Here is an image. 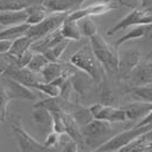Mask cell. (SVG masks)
Segmentation results:
<instances>
[{
  "instance_id": "1",
  "label": "cell",
  "mask_w": 152,
  "mask_h": 152,
  "mask_svg": "<svg viewBox=\"0 0 152 152\" xmlns=\"http://www.w3.org/2000/svg\"><path fill=\"white\" fill-rule=\"evenodd\" d=\"M69 63L74 67L82 70L83 73H86L89 76H91L95 84L98 85L102 84L104 69L95 57L94 52L91 48V45H84L82 49L75 52L70 57Z\"/></svg>"
},
{
  "instance_id": "2",
  "label": "cell",
  "mask_w": 152,
  "mask_h": 152,
  "mask_svg": "<svg viewBox=\"0 0 152 152\" xmlns=\"http://www.w3.org/2000/svg\"><path fill=\"white\" fill-rule=\"evenodd\" d=\"M111 124L113 123H109L107 121L94 118L86 125L81 126L85 145L96 150L107 141H109L114 135H116L117 132L111 126Z\"/></svg>"
},
{
  "instance_id": "3",
  "label": "cell",
  "mask_w": 152,
  "mask_h": 152,
  "mask_svg": "<svg viewBox=\"0 0 152 152\" xmlns=\"http://www.w3.org/2000/svg\"><path fill=\"white\" fill-rule=\"evenodd\" d=\"M90 45L104 72L110 75H118L119 55L117 53V48L108 45L99 34L90 38Z\"/></svg>"
},
{
  "instance_id": "4",
  "label": "cell",
  "mask_w": 152,
  "mask_h": 152,
  "mask_svg": "<svg viewBox=\"0 0 152 152\" xmlns=\"http://www.w3.org/2000/svg\"><path fill=\"white\" fill-rule=\"evenodd\" d=\"M152 131V124L148 125H141V126H134L127 131L119 132L114 135L111 139L107 141L104 144H102L100 148H98L95 151L99 152H113V151H121L124 146L133 142L135 139L140 137L141 135H144L148 132Z\"/></svg>"
},
{
  "instance_id": "5",
  "label": "cell",
  "mask_w": 152,
  "mask_h": 152,
  "mask_svg": "<svg viewBox=\"0 0 152 152\" xmlns=\"http://www.w3.org/2000/svg\"><path fill=\"white\" fill-rule=\"evenodd\" d=\"M68 14L69 13H53L51 15H48L40 23L30 26V28L26 32V35H28L34 41L45 38V35L58 30L63 25V23L65 22V19L67 18Z\"/></svg>"
},
{
  "instance_id": "6",
  "label": "cell",
  "mask_w": 152,
  "mask_h": 152,
  "mask_svg": "<svg viewBox=\"0 0 152 152\" xmlns=\"http://www.w3.org/2000/svg\"><path fill=\"white\" fill-rule=\"evenodd\" d=\"M13 131L15 137L18 144L19 151L23 152H50L52 151L50 148L45 145V143H40L39 141L31 136L25 129L19 125L18 123H15L13 125Z\"/></svg>"
},
{
  "instance_id": "7",
  "label": "cell",
  "mask_w": 152,
  "mask_h": 152,
  "mask_svg": "<svg viewBox=\"0 0 152 152\" xmlns=\"http://www.w3.org/2000/svg\"><path fill=\"white\" fill-rule=\"evenodd\" d=\"M1 83L6 89L8 95L10 96V99H20V100H27V101H34L38 99L37 90L17 82L8 76L4 75Z\"/></svg>"
},
{
  "instance_id": "8",
  "label": "cell",
  "mask_w": 152,
  "mask_h": 152,
  "mask_svg": "<svg viewBox=\"0 0 152 152\" xmlns=\"http://www.w3.org/2000/svg\"><path fill=\"white\" fill-rule=\"evenodd\" d=\"M141 24H152V15L148 14L142 8L141 9L135 8L124 18H121L117 24H115L108 31V35H113L121 30H126L128 27H133L135 25H141Z\"/></svg>"
},
{
  "instance_id": "9",
  "label": "cell",
  "mask_w": 152,
  "mask_h": 152,
  "mask_svg": "<svg viewBox=\"0 0 152 152\" xmlns=\"http://www.w3.org/2000/svg\"><path fill=\"white\" fill-rule=\"evenodd\" d=\"M90 110L95 119H102L109 123H123L127 121L126 111L124 108H116L103 103H95L90 107Z\"/></svg>"
},
{
  "instance_id": "10",
  "label": "cell",
  "mask_w": 152,
  "mask_h": 152,
  "mask_svg": "<svg viewBox=\"0 0 152 152\" xmlns=\"http://www.w3.org/2000/svg\"><path fill=\"white\" fill-rule=\"evenodd\" d=\"M116 7H117V5L114 4L113 1H110V0L100 1V2L90 5V6L82 8V9H80V8L76 9V10L68 14L67 18L73 19V20H78V19L86 17V16H99V15H103V14L113 10Z\"/></svg>"
},
{
  "instance_id": "11",
  "label": "cell",
  "mask_w": 152,
  "mask_h": 152,
  "mask_svg": "<svg viewBox=\"0 0 152 152\" xmlns=\"http://www.w3.org/2000/svg\"><path fill=\"white\" fill-rule=\"evenodd\" d=\"M4 75L8 76L24 85H27L30 88H32L34 84L41 82L40 78L37 76V73L32 72L27 67H18L13 63H9V66Z\"/></svg>"
},
{
  "instance_id": "12",
  "label": "cell",
  "mask_w": 152,
  "mask_h": 152,
  "mask_svg": "<svg viewBox=\"0 0 152 152\" xmlns=\"http://www.w3.org/2000/svg\"><path fill=\"white\" fill-rule=\"evenodd\" d=\"M141 61V55L136 50H128L119 55L118 76L121 78H129L133 69Z\"/></svg>"
},
{
  "instance_id": "13",
  "label": "cell",
  "mask_w": 152,
  "mask_h": 152,
  "mask_svg": "<svg viewBox=\"0 0 152 152\" xmlns=\"http://www.w3.org/2000/svg\"><path fill=\"white\" fill-rule=\"evenodd\" d=\"M133 86H141L152 83V61H140L128 78Z\"/></svg>"
},
{
  "instance_id": "14",
  "label": "cell",
  "mask_w": 152,
  "mask_h": 152,
  "mask_svg": "<svg viewBox=\"0 0 152 152\" xmlns=\"http://www.w3.org/2000/svg\"><path fill=\"white\" fill-rule=\"evenodd\" d=\"M85 0H45L43 5L49 13H72L78 9Z\"/></svg>"
},
{
  "instance_id": "15",
  "label": "cell",
  "mask_w": 152,
  "mask_h": 152,
  "mask_svg": "<svg viewBox=\"0 0 152 152\" xmlns=\"http://www.w3.org/2000/svg\"><path fill=\"white\" fill-rule=\"evenodd\" d=\"M124 109L126 111L127 121H137L139 123L140 121L145 118L146 116L151 113L152 103L135 100V102L127 104L126 107H124Z\"/></svg>"
},
{
  "instance_id": "16",
  "label": "cell",
  "mask_w": 152,
  "mask_h": 152,
  "mask_svg": "<svg viewBox=\"0 0 152 152\" xmlns=\"http://www.w3.org/2000/svg\"><path fill=\"white\" fill-rule=\"evenodd\" d=\"M33 108H34L32 114L33 121H35V124L38 125L40 129H42V132L49 133V131L52 129V125H53V118H52L51 111H49L43 106H40L37 103Z\"/></svg>"
},
{
  "instance_id": "17",
  "label": "cell",
  "mask_w": 152,
  "mask_h": 152,
  "mask_svg": "<svg viewBox=\"0 0 152 152\" xmlns=\"http://www.w3.org/2000/svg\"><path fill=\"white\" fill-rule=\"evenodd\" d=\"M63 40H65V38L63 37V34L60 32V27H59L58 30L51 32L50 34H48V35H45V38L34 41L31 49L33 51H35V52H45V50H48V49L52 48L53 45L61 42Z\"/></svg>"
},
{
  "instance_id": "18",
  "label": "cell",
  "mask_w": 152,
  "mask_h": 152,
  "mask_svg": "<svg viewBox=\"0 0 152 152\" xmlns=\"http://www.w3.org/2000/svg\"><path fill=\"white\" fill-rule=\"evenodd\" d=\"M28 13L26 9L23 10H0V25L15 26L24 24L27 20Z\"/></svg>"
},
{
  "instance_id": "19",
  "label": "cell",
  "mask_w": 152,
  "mask_h": 152,
  "mask_svg": "<svg viewBox=\"0 0 152 152\" xmlns=\"http://www.w3.org/2000/svg\"><path fill=\"white\" fill-rule=\"evenodd\" d=\"M33 42H34V40L25 34V35H23L20 38L14 40L12 45H10V49H9V51L7 52L6 55L13 58L20 57L23 53H25L26 51L31 49Z\"/></svg>"
},
{
  "instance_id": "20",
  "label": "cell",
  "mask_w": 152,
  "mask_h": 152,
  "mask_svg": "<svg viewBox=\"0 0 152 152\" xmlns=\"http://www.w3.org/2000/svg\"><path fill=\"white\" fill-rule=\"evenodd\" d=\"M45 0H0V10H23Z\"/></svg>"
},
{
  "instance_id": "21",
  "label": "cell",
  "mask_w": 152,
  "mask_h": 152,
  "mask_svg": "<svg viewBox=\"0 0 152 152\" xmlns=\"http://www.w3.org/2000/svg\"><path fill=\"white\" fill-rule=\"evenodd\" d=\"M60 32H61L64 38L67 39V40L77 41L82 38V33H81L77 20L66 18L63 23V25L60 26Z\"/></svg>"
},
{
  "instance_id": "22",
  "label": "cell",
  "mask_w": 152,
  "mask_h": 152,
  "mask_svg": "<svg viewBox=\"0 0 152 152\" xmlns=\"http://www.w3.org/2000/svg\"><path fill=\"white\" fill-rule=\"evenodd\" d=\"M40 73H41L43 82H52L59 76L63 75L65 73V68H64L63 64H60L59 61H56V63L50 61Z\"/></svg>"
},
{
  "instance_id": "23",
  "label": "cell",
  "mask_w": 152,
  "mask_h": 152,
  "mask_svg": "<svg viewBox=\"0 0 152 152\" xmlns=\"http://www.w3.org/2000/svg\"><path fill=\"white\" fill-rule=\"evenodd\" d=\"M30 24L24 23L20 25L15 26H8L7 28L0 31V40H9V41H14L16 39L20 38L23 35H25L27 30L30 28Z\"/></svg>"
},
{
  "instance_id": "24",
  "label": "cell",
  "mask_w": 152,
  "mask_h": 152,
  "mask_svg": "<svg viewBox=\"0 0 152 152\" xmlns=\"http://www.w3.org/2000/svg\"><path fill=\"white\" fill-rule=\"evenodd\" d=\"M27 13H28V17L26 23L30 24V25H34V24H38L41 20L48 16V10L45 7L43 4H38V5H33V6L28 7L27 9Z\"/></svg>"
},
{
  "instance_id": "25",
  "label": "cell",
  "mask_w": 152,
  "mask_h": 152,
  "mask_svg": "<svg viewBox=\"0 0 152 152\" xmlns=\"http://www.w3.org/2000/svg\"><path fill=\"white\" fill-rule=\"evenodd\" d=\"M132 98L137 101H144L152 103V83L141 86H133L131 92Z\"/></svg>"
},
{
  "instance_id": "26",
  "label": "cell",
  "mask_w": 152,
  "mask_h": 152,
  "mask_svg": "<svg viewBox=\"0 0 152 152\" xmlns=\"http://www.w3.org/2000/svg\"><path fill=\"white\" fill-rule=\"evenodd\" d=\"M56 151H64V152H76L78 151V145L76 141L68 133H61L60 139L56 146Z\"/></svg>"
},
{
  "instance_id": "27",
  "label": "cell",
  "mask_w": 152,
  "mask_h": 152,
  "mask_svg": "<svg viewBox=\"0 0 152 152\" xmlns=\"http://www.w3.org/2000/svg\"><path fill=\"white\" fill-rule=\"evenodd\" d=\"M77 22H78V26H80V30L82 33V37L90 39L95 34H98V27L93 22L92 16L83 17V18L78 19Z\"/></svg>"
},
{
  "instance_id": "28",
  "label": "cell",
  "mask_w": 152,
  "mask_h": 152,
  "mask_svg": "<svg viewBox=\"0 0 152 152\" xmlns=\"http://www.w3.org/2000/svg\"><path fill=\"white\" fill-rule=\"evenodd\" d=\"M68 42H69V40L65 39L61 42H59L58 45H53L52 48L45 50V52H42V53H45V56L48 58L49 61H53V63L59 61L60 57L63 56L64 51L66 50V48H67V45H68Z\"/></svg>"
},
{
  "instance_id": "29",
  "label": "cell",
  "mask_w": 152,
  "mask_h": 152,
  "mask_svg": "<svg viewBox=\"0 0 152 152\" xmlns=\"http://www.w3.org/2000/svg\"><path fill=\"white\" fill-rule=\"evenodd\" d=\"M32 89L42 92L43 94L51 96V98H57L60 95V86H58L52 82H39L32 86Z\"/></svg>"
},
{
  "instance_id": "30",
  "label": "cell",
  "mask_w": 152,
  "mask_h": 152,
  "mask_svg": "<svg viewBox=\"0 0 152 152\" xmlns=\"http://www.w3.org/2000/svg\"><path fill=\"white\" fill-rule=\"evenodd\" d=\"M49 63L50 61L45 56V53H42V52H34V55H33V57H32L27 68H30L34 73H40Z\"/></svg>"
},
{
  "instance_id": "31",
  "label": "cell",
  "mask_w": 152,
  "mask_h": 152,
  "mask_svg": "<svg viewBox=\"0 0 152 152\" xmlns=\"http://www.w3.org/2000/svg\"><path fill=\"white\" fill-rule=\"evenodd\" d=\"M9 100H10V96L8 95L6 89L2 85V83L0 82V116L4 121H5L7 116V107H8Z\"/></svg>"
},
{
  "instance_id": "32",
  "label": "cell",
  "mask_w": 152,
  "mask_h": 152,
  "mask_svg": "<svg viewBox=\"0 0 152 152\" xmlns=\"http://www.w3.org/2000/svg\"><path fill=\"white\" fill-rule=\"evenodd\" d=\"M63 113H51L52 118H53V125H52V131L57 132V133H65L66 132V126H65V121L63 118Z\"/></svg>"
},
{
  "instance_id": "33",
  "label": "cell",
  "mask_w": 152,
  "mask_h": 152,
  "mask_svg": "<svg viewBox=\"0 0 152 152\" xmlns=\"http://www.w3.org/2000/svg\"><path fill=\"white\" fill-rule=\"evenodd\" d=\"M115 101V95L113 91L106 85H102L101 91H100V102L107 106H113Z\"/></svg>"
},
{
  "instance_id": "34",
  "label": "cell",
  "mask_w": 152,
  "mask_h": 152,
  "mask_svg": "<svg viewBox=\"0 0 152 152\" xmlns=\"http://www.w3.org/2000/svg\"><path fill=\"white\" fill-rule=\"evenodd\" d=\"M59 139H60V133H57L55 131H52L50 133H48V135L45 136V145L50 148L52 151H56V146H57L58 142H59Z\"/></svg>"
},
{
  "instance_id": "35",
  "label": "cell",
  "mask_w": 152,
  "mask_h": 152,
  "mask_svg": "<svg viewBox=\"0 0 152 152\" xmlns=\"http://www.w3.org/2000/svg\"><path fill=\"white\" fill-rule=\"evenodd\" d=\"M13 43V41H9V40H0V53H7L9 49H10V45Z\"/></svg>"
},
{
  "instance_id": "36",
  "label": "cell",
  "mask_w": 152,
  "mask_h": 152,
  "mask_svg": "<svg viewBox=\"0 0 152 152\" xmlns=\"http://www.w3.org/2000/svg\"><path fill=\"white\" fill-rule=\"evenodd\" d=\"M142 9L152 15V0H142Z\"/></svg>"
},
{
  "instance_id": "37",
  "label": "cell",
  "mask_w": 152,
  "mask_h": 152,
  "mask_svg": "<svg viewBox=\"0 0 152 152\" xmlns=\"http://www.w3.org/2000/svg\"><path fill=\"white\" fill-rule=\"evenodd\" d=\"M148 124H152V110L145 118H143L142 121H140L136 125H137V126H141V125H148Z\"/></svg>"
},
{
  "instance_id": "38",
  "label": "cell",
  "mask_w": 152,
  "mask_h": 152,
  "mask_svg": "<svg viewBox=\"0 0 152 152\" xmlns=\"http://www.w3.org/2000/svg\"><path fill=\"white\" fill-rule=\"evenodd\" d=\"M8 66H9V63H8L7 60H5V61H1V60H0V76L4 75V74L6 73Z\"/></svg>"
},
{
  "instance_id": "39",
  "label": "cell",
  "mask_w": 152,
  "mask_h": 152,
  "mask_svg": "<svg viewBox=\"0 0 152 152\" xmlns=\"http://www.w3.org/2000/svg\"><path fill=\"white\" fill-rule=\"evenodd\" d=\"M144 137H145L148 141L152 142V131H150V132H148L146 134H144Z\"/></svg>"
},
{
  "instance_id": "40",
  "label": "cell",
  "mask_w": 152,
  "mask_h": 152,
  "mask_svg": "<svg viewBox=\"0 0 152 152\" xmlns=\"http://www.w3.org/2000/svg\"><path fill=\"white\" fill-rule=\"evenodd\" d=\"M146 60H150V61H152V49L150 50V52L148 53V58H146Z\"/></svg>"
},
{
  "instance_id": "41",
  "label": "cell",
  "mask_w": 152,
  "mask_h": 152,
  "mask_svg": "<svg viewBox=\"0 0 152 152\" xmlns=\"http://www.w3.org/2000/svg\"><path fill=\"white\" fill-rule=\"evenodd\" d=\"M0 121H4V119H2V118H1V116H0Z\"/></svg>"
},
{
  "instance_id": "42",
  "label": "cell",
  "mask_w": 152,
  "mask_h": 152,
  "mask_svg": "<svg viewBox=\"0 0 152 152\" xmlns=\"http://www.w3.org/2000/svg\"><path fill=\"white\" fill-rule=\"evenodd\" d=\"M1 121H0V124H1Z\"/></svg>"
},
{
  "instance_id": "43",
  "label": "cell",
  "mask_w": 152,
  "mask_h": 152,
  "mask_svg": "<svg viewBox=\"0 0 152 152\" xmlns=\"http://www.w3.org/2000/svg\"><path fill=\"white\" fill-rule=\"evenodd\" d=\"M141 1H142V0H141Z\"/></svg>"
}]
</instances>
